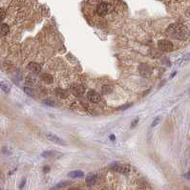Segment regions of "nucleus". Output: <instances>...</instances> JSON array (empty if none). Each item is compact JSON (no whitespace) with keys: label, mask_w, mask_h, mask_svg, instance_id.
I'll return each instance as SVG.
<instances>
[{"label":"nucleus","mask_w":190,"mask_h":190,"mask_svg":"<svg viewBox=\"0 0 190 190\" xmlns=\"http://www.w3.org/2000/svg\"><path fill=\"white\" fill-rule=\"evenodd\" d=\"M167 34L171 37L178 40H186L189 37V30L188 28L181 23H173L168 26Z\"/></svg>","instance_id":"1"},{"label":"nucleus","mask_w":190,"mask_h":190,"mask_svg":"<svg viewBox=\"0 0 190 190\" xmlns=\"http://www.w3.org/2000/svg\"><path fill=\"white\" fill-rule=\"evenodd\" d=\"M70 91L73 95L76 96V97H81V96L85 93V87L82 84L74 83L71 85Z\"/></svg>","instance_id":"2"},{"label":"nucleus","mask_w":190,"mask_h":190,"mask_svg":"<svg viewBox=\"0 0 190 190\" xmlns=\"http://www.w3.org/2000/svg\"><path fill=\"white\" fill-rule=\"evenodd\" d=\"M158 47L160 51H164V52H171L174 49L173 43L169 40H160L158 42Z\"/></svg>","instance_id":"3"},{"label":"nucleus","mask_w":190,"mask_h":190,"mask_svg":"<svg viewBox=\"0 0 190 190\" xmlns=\"http://www.w3.org/2000/svg\"><path fill=\"white\" fill-rule=\"evenodd\" d=\"M139 72H140L141 76L143 77H149L153 73L152 71V68L147 64H141L139 66Z\"/></svg>","instance_id":"4"},{"label":"nucleus","mask_w":190,"mask_h":190,"mask_svg":"<svg viewBox=\"0 0 190 190\" xmlns=\"http://www.w3.org/2000/svg\"><path fill=\"white\" fill-rule=\"evenodd\" d=\"M109 12V5L106 2H100L97 6V13L100 16H105Z\"/></svg>","instance_id":"5"},{"label":"nucleus","mask_w":190,"mask_h":190,"mask_svg":"<svg viewBox=\"0 0 190 190\" xmlns=\"http://www.w3.org/2000/svg\"><path fill=\"white\" fill-rule=\"evenodd\" d=\"M87 98L91 101V102L98 103V102H100V101L101 97H100V94L97 93L96 91L91 90V91H89V92L87 93Z\"/></svg>","instance_id":"6"},{"label":"nucleus","mask_w":190,"mask_h":190,"mask_svg":"<svg viewBox=\"0 0 190 190\" xmlns=\"http://www.w3.org/2000/svg\"><path fill=\"white\" fill-rule=\"evenodd\" d=\"M47 139L49 141H51L52 142L55 143V144H59V145H65V141H64L60 137H58V136L55 135V134H52V133H48L46 135Z\"/></svg>","instance_id":"7"},{"label":"nucleus","mask_w":190,"mask_h":190,"mask_svg":"<svg viewBox=\"0 0 190 190\" xmlns=\"http://www.w3.org/2000/svg\"><path fill=\"white\" fill-rule=\"evenodd\" d=\"M113 168L114 170L117 171V172L121 173V174H128L130 172V167L129 165L127 164H116L113 165Z\"/></svg>","instance_id":"8"},{"label":"nucleus","mask_w":190,"mask_h":190,"mask_svg":"<svg viewBox=\"0 0 190 190\" xmlns=\"http://www.w3.org/2000/svg\"><path fill=\"white\" fill-rule=\"evenodd\" d=\"M189 62H190V53H187L176 61V65L179 67H183V66H185L186 64H188Z\"/></svg>","instance_id":"9"},{"label":"nucleus","mask_w":190,"mask_h":190,"mask_svg":"<svg viewBox=\"0 0 190 190\" xmlns=\"http://www.w3.org/2000/svg\"><path fill=\"white\" fill-rule=\"evenodd\" d=\"M28 69L31 72H33L34 74H39L40 71H41V66H40L38 63L31 62L28 64Z\"/></svg>","instance_id":"10"},{"label":"nucleus","mask_w":190,"mask_h":190,"mask_svg":"<svg viewBox=\"0 0 190 190\" xmlns=\"http://www.w3.org/2000/svg\"><path fill=\"white\" fill-rule=\"evenodd\" d=\"M11 88H12V85H11L10 82L6 81V80L0 81V89L4 91L5 93H9L11 91Z\"/></svg>","instance_id":"11"},{"label":"nucleus","mask_w":190,"mask_h":190,"mask_svg":"<svg viewBox=\"0 0 190 190\" xmlns=\"http://www.w3.org/2000/svg\"><path fill=\"white\" fill-rule=\"evenodd\" d=\"M55 95H57V97H58L59 98H67L69 96V93L67 92L66 90L57 88V89H55Z\"/></svg>","instance_id":"12"},{"label":"nucleus","mask_w":190,"mask_h":190,"mask_svg":"<svg viewBox=\"0 0 190 190\" xmlns=\"http://www.w3.org/2000/svg\"><path fill=\"white\" fill-rule=\"evenodd\" d=\"M68 176L71 178H82L84 177V172L81 170H75L68 173Z\"/></svg>","instance_id":"13"},{"label":"nucleus","mask_w":190,"mask_h":190,"mask_svg":"<svg viewBox=\"0 0 190 190\" xmlns=\"http://www.w3.org/2000/svg\"><path fill=\"white\" fill-rule=\"evenodd\" d=\"M41 80L43 82H45L46 84H52L53 81V77L49 74H43L41 75Z\"/></svg>","instance_id":"14"},{"label":"nucleus","mask_w":190,"mask_h":190,"mask_svg":"<svg viewBox=\"0 0 190 190\" xmlns=\"http://www.w3.org/2000/svg\"><path fill=\"white\" fill-rule=\"evenodd\" d=\"M96 183H97V176L96 175H93V174H90V175L87 176L86 178V183L88 184L89 186L91 185H94Z\"/></svg>","instance_id":"15"},{"label":"nucleus","mask_w":190,"mask_h":190,"mask_svg":"<svg viewBox=\"0 0 190 190\" xmlns=\"http://www.w3.org/2000/svg\"><path fill=\"white\" fill-rule=\"evenodd\" d=\"M9 31H10V28L7 24H1V25H0V34H1L2 36H6V34H8Z\"/></svg>","instance_id":"16"},{"label":"nucleus","mask_w":190,"mask_h":190,"mask_svg":"<svg viewBox=\"0 0 190 190\" xmlns=\"http://www.w3.org/2000/svg\"><path fill=\"white\" fill-rule=\"evenodd\" d=\"M57 151H45L41 154V156L43 158H53L57 156Z\"/></svg>","instance_id":"17"},{"label":"nucleus","mask_w":190,"mask_h":190,"mask_svg":"<svg viewBox=\"0 0 190 190\" xmlns=\"http://www.w3.org/2000/svg\"><path fill=\"white\" fill-rule=\"evenodd\" d=\"M101 91H102L103 95H108V94H111L113 92V88L109 86V85H104V86H102V88H101Z\"/></svg>","instance_id":"18"},{"label":"nucleus","mask_w":190,"mask_h":190,"mask_svg":"<svg viewBox=\"0 0 190 190\" xmlns=\"http://www.w3.org/2000/svg\"><path fill=\"white\" fill-rule=\"evenodd\" d=\"M69 184H71V181H61V183H57V185L53 187V188L52 190L58 189V188H62V187H65V186H67V185H69Z\"/></svg>","instance_id":"19"},{"label":"nucleus","mask_w":190,"mask_h":190,"mask_svg":"<svg viewBox=\"0 0 190 190\" xmlns=\"http://www.w3.org/2000/svg\"><path fill=\"white\" fill-rule=\"evenodd\" d=\"M24 92H25L27 95L29 96V97H34V90L31 89V88L29 87H25L24 88Z\"/></svg>","instance_id":"20"},{"label":"nucleus","mask_w":190,"mask_h":190,"mask_svg":"<svg viewBox=\"0 0 190 190\" xmlns=\"http://www.w3.org/2000/svg\"><path fill=\"white\" fill-rule=\"evenodd\" d=\"M162 120V117L160 116H158V117H156L154 119V120H153V122H152V124H151V127H155L156 125H158L160 123V121Z\"/></svg>","instance_id":"21"},{"label":"nucleus","mask_w":190,"mask_h":190,"mask_svg":"<svg viewBox=\"0 0 190 190\" xmlns=\"http://www.w3.org/2000/svg\"><path fill=\"white\" fill-rule=\"evenodd\" d=\"M43 102L46 104V105H48V106H52V107H53L55 105V102L53 100H44Z\"/></svg>","instance_id":"22"},{"label":"nucleus","mask_w":190,"mask_h":190,"mask_svg":"<svg viewBox=\"0 0 190 190\" xmlns=\"http://www.w3.org/2000/svg\"><path fill=\"white\" fill-rule=\"evenodd\" d=\"M133 104L132 103H128V104H125V105H122L121 107H119V108H117V110H126V109L130 108L131 106H132Z\"/></svg>","instance_id":"23"},{"label":"nucleus","mask_w":190,"mask_h":190,"mask_svg":"<svg viewBox=\"0 0 190 190\" xmlns=\"http://www.w3.org/2000/svg\"><path fill=\"white\" fill-rule=\"evenodd\" d=\"M5 16H6V13H5V11L2 10V9H0V22H1V21L4 19Z\"/></svg>","instance_id":"24"},{"label":"nucleus","mask_w":190,"mask_h":190,"mask_svg":"<svg viewBox=\"0 0 190 190\" xmlns=\"http://www.w3.org/2000/svg\"><path fill=\"white\" fill-rule=\"evenodd\" d=\"M138 122H139V117H137L134 121L131 123V128H134V127H136V125L138 124Z\"/></svg>","instance_id":"25"},{"label":"nucleus","mask_w":190,"mask_h":190,"mask_svg":"<svg viewBox=\"0 0 190 190\" xmlns=\"http://www.w3.org/2000/svg\"><path fill=\"white\" fill-rule=\"evenodd\" d=\"M25 183H26V180H25V179H23V180H22V181H21V184H20V186H19V188H20V189H22V188H23V186L25 185Z\"/></svg>","instance_id":"26"},{"label":"nucleus","mask_w":190,"mask_h":190,"mask_svg":"<svg viewBox=\"0 0 190 190\" xmlns=\"http://www.w3.org/2000/svg\"><path fill=\"white\" fill-rule=\"evenodd\" d=\"M49 170H50V168H49V167H48V166H45V168H44V172H45V173H46L47 171H49Z\"/></svg>","instance_id":"27"},{"label":"nucleus","mask_w":190,"mask_h":190,"mask_svg":"<svg viewBox=\"0 0 190 190\" xmlns=\"http://www.w3.org/2000/svg\"><path fill=\"white\" fill-rule=\"evenodd\" d=\"M185 177H186V178H188V179H190V173L185 174Z\"/></svg>","instance_id":"28"},{"label":"nucleus","mask_w":190,"mask_h":190,"mask_svg":"<svg viewBox=\"0 0 190 190\" xmlns=\"http://www.w3.org/2000/svg\"><path fill=\"white\" fill-rule=\"evenodd\" d=\"M111 140H112V141L115 140V136H114V135H111Z\"/></svg>","instance_id":"29"},{"label":"nucleus","mask_w":190,"mask_h":190,"mask_svg":"<svg viewBox=\"0 0 190 190\" xmlns=\"http://www.w3.org/2000/svg\"><path fill=\"white\" fill-rule=\"evenodd\" d=\"M69 190H79V189H77V188H75V187H73V188H70Z\"/></svg>","instance_id":"30"},{"label":"nucleus","mask_w":190,"mask_h":190,"mask_svg":"<svg viewBox=\"0 0 190 190\" xmlns=\"http://www.w3.org/2000/svg\"><path fill=\"white\" fill-rule=\"evenodd\" d=\"M102 190H111V189L110 188H106V187H105V188H103Z\"/></svg>","instance_id":"31"},{"label":"nucleus","mask_w":190,"mask_h":190,"mask_svg":"<svg viewBox=\"0 0 190 190\" xmlns=\"http://www.w3.org/2000/svg\"><path fill=\"white\" fill-rule=\"evenodd\" d=\"M185 190H190V189H188V188H186V189H185Z\"/></svg>","instance_id":"32"},{"label":"nucleus","mask_w":190,"mask_h":190,"mask_svg":"<svg viewBox=\"0 0 190 190\" xmlns=\"http://www.w3.org/2000/svg\"><path fill=\"white\" fill-rule=\"evenodd\" d=\"M189 93H190V89H189Z\"/></svg>","instance_id":"33"},{"label":"nucleus","mask_w":190,"mask_h":190,"mask_svg":"<svg viewBox=\"0 0 190 190\" xmlns=\"http://www.w3.org/2000/svg\"><path fill=\"white\" fill-rule=\"evenodd\" d=\"M0 190H1V189H0Z\"/></svg>","instance_id":"34"}]
</instances>
